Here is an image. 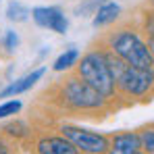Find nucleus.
<instances>
[{
	"label": "nucleus",
	"mask_w": 154,
	"mask_h": 154,
	"mask_svg": "<svg viewBox=\"0 0 154 154\" xmlns=\"http://www.w3.org/2000/svg\"><path fill=\"white\" fill-rule=\"evenodd\" d=\"M110 71H112V79L115 85L125 92L129 96H144L154 88V71L152 69H140L125 63L123 58L115 56H106Z\"/></svg>",
	"instance_id": "1"
},
{
	"label": "nucleus",
	"mask_w": 154,
	"mask_h": 154,
	"mask_svg": "<svg viewBox=\"0 0 154 154\" xmlns=\"http://www.w3.org/2000/svg\"><path fill=\"white\" fill-rule=\"evenodd\" d=\"M110 48L119 58H123L125 63L133 65V67H140V69L154 67V54L150 46L146 42H142L140 35L133 31H127V29L117 31L110 38Z\"/></svg>",
	"instance_id": "2"
},
{
	"label": "nucleus",
	"mask_w": 154,
	"mask_h": 154,
	"mask_svg": "<svg viewBox=\"0 0 154 154\" xmlns=\"http://www.w3.org/2000/svg\"><path fill=\"white\" fill-rule=\"evenodd\" d=\"M77 69H79V77L85 79L92 88H96L104 98L115 94V79H112L106 54L88 52L85 56H81V63L77 65Z\"/></svg>",
	"instance_id": "3"
},
{
	"label": "nucleus",
	"mask_w": 154,
	"mask_h": 154,
	"mask_svg": "<svg viewBox=\"0 0 154 154\" xmlns=\"http://www.w3.org/2000/svg\"><path fill=\"white\" fill-rule=\"evenodd\" d=\"M63 98L65 102L71 104L73 108L79 110H90V108H100L104 102V96L92 88L85 79L81 77H71L65 85H63Z\"/></svg>",
	"instance_id": "4"
},
{
	"label": "nucleus",
	"mask_w": 154,
	"mask_h": 154,
	"mask_svg": "<svg viewBox=\"0 0 154 154\" xmlns=\"http://www.w3.org/2000/svg\"><path fill=\"white\" fill-rule=\"evenodd\" d=\"M63 135L75 144V148L83 154H106L110 148L108 137L102 133L90 131V129H81V127H73V125H65L60 129Z\"/></svg>",
	"instance_id": "5"
},
{
	"label": "nucleus",
	"mask_w": 154,
	"mask_h": 154,
	"mask_svg": "<svg viewBox=\"0 0 154 154\" xmlns=\"http://www.w3.org/2000/svg\"><path fill=\"white\" fill-rule=\"evenodd\" d=\"M31 17H33V21L40 27L52 29V31H56V33H65L67 27H69L65 15H63V11L56 8V6H38V8L31 11Z\"/></svg>",
	"instance_id": "6"
},
{
	"label": "nucleus",
	"mask_w": 154,
	"mask_h": 154,
	"mask_svg": "<svg viewBox=\"0 0 154 154\" xmlns=\"http://www.w3.org/2000/svg\"><path fill=\"white\" fill-rule=\"evenodd\" d=\"M35 152L38 154H79V150L75 148V144L69 142L65 135L63 137L50 135V137H42L38 142Z\"/></svg>",
	"instance_id": "7"
},
{
	"label": "nucleus",
	"mask_w": 154,
	"mask_h": 154,
	"mask_svg": "<svg viewBox=\"0 0 154 154\" xmlns=\"http://www.w3.org/2000/svg\"><path fill=\"white\" fill-rule=\"evenodd\" d=\"M44 73H46V67H40V69L27 73L25 77H21V79L8 83V85L0 92V98H11V96H17V94H23V92H27V90H31V88L44 77Z\"/></svg>",
	"instance_id": "8"
},
{
	"label": "nucleus",
	"mask_w": 154,
	"mask_h": 154,
	"mask_svg": "<svg viewBox=\"0 0 154 154\" xmlns=\"http://www.w3.org/2000/svg\"><path fill=\"white\" fill-rule=\"evenodd\" d=\"M119 15H121V6H119L117 2H112V0H106V2H102V4L98 6V11L94 13L92 25L94 27H104V25H108V23H112Z\"/></svg>",
	"instance_id": "9"
},
{
	"label": "nucleus",
	"mask_w": 154,
	"mask_h": 154,
	"mask_svg": "<svg viewBox=\"0 0 154 154\" xmlns=\"http://www.w3.org/2000/svg\"><path fill=\"white\" fill-rule=\"evenodd\" d=\"M112 148H119V150H140L142 148V137H140V133H131V131L119 133V135L112 137Z\"/></svg>",
	"instance_id": "10"
},
{
	"label": "nucleus",
	"mask_w": 154,
	"mask_h": 154,
	"mask_svg": "<svg viewBox=\"0 0 154 154\" xmlns=\"http://www.w3.org/2000/svg\"><path fill=\"white\" fill-rule=\"evenodd\" d=\"M29 15H31V13H29V8L23 6L21 2H17V0L8 2V6H6V17H8V21L23 23V21H27V17H29Z\"/></svg>",
	"instance_id": "11"
},
{
	"label": "nucleus",
	"mask_w": 154,
	"mask_h": 154,
	"mask_svg": "<svg viewBox=\"0 0 154 154\" xmlns=\"http://www.w3.org/2000/svg\"><path fill=\"white\" fill-rule=\"evenodd\" d=\"M77 58H79V52H77L75 48H69V50H65L56 60H54L52 69H54V71H67L69 67H73L77 63Z\"/></svg>",
	"instance_id": "12"
},
{
	"label": "nucleus",
	"mask_w": 154,
	"mask_h": 154,
	"mask_svg": "<svg viewBox=\"0 0 154 154\" xmlns=\"http://www.w3.org/2000/svg\"><path fill=\"white\" fill-rule=\"evenodd\" d=\"M2 131H6V133L13 135V137H25L29 129H27V125L23 121H13V123H6V125L2 127Z\"/></svg>",
	"instance_id": "13"
},
{
	"label": "nucleus",
	"mask_w": 154,
	"mask_h": 154,
	"mask_svg": "<svg viewBox=\"0 0 154 154\" xmlns=\"http://www.w3.org/2000/svg\"><path fill=\"white\" fill-rule=\"evenodd\" d=\"M19 110H21V102L19 100H6V102L0 104V119L11 117V115H17Z\"/></svg>",
	"instance_id": "14"
},
{
	"label": "nucleus",
	"mask_w": 154,
	"mask_h": 154,
	"mask_svg": "<svg viewBox=\"0 0 154 154\" xmlns=\"http://www.w3.org/2000/svg\"><path fill=\"white\" fill-rule=\"evenodd\" d=\"M140 137H142V148H144L146 152L154 154V129L142 131V133H140Z\"/></svg>",
	"instance_id": "15"
},
{
	"label": "nucleus",
	"mask_w": 154,
	"mask_h": 154,
	"mask_svg": "<svg viewBox=\"0 0 154 154\" xmlns=\"http://www.w3.org/2000/svg\"><path fill=\"white\" fill-rule=\"evenodd\" d=\"M17 44H19V35L15 33V31H6V38H4V48L8 52H13L17 48Z\"/></svg>",
	"instance_id": "16"
},
{
	"label": "nucleus",
	"mask_w": 154,
	"mask_h": 154,
	"mask_svg": "<svg viewBox=\"0 0 154 154\" xmlns=\"http://www.w3.org/2000/svg\"><path fill=\"white\" fill-rule=\"evenodd\" d=\"M146 31H148V35H150L148 46H150V50H154V13L146 17Z\"/></svg>",
	"instance_id": "17"
},
{
	"label": "nucleus",
	"mask_w": 154,
	"mask_h": 154,
	"mask_svg": "<svg viewBox=\"0 0 154 154\" xmlns=\"http://www.w3.org/2000/svg\"><path fill=\"white\" fill-rule=\"evenodd\" d=\"M106 154H144V152H140V150H119V148H112V150H108Z\"/></svg>",
	"instance_id": "18"
},
{
	"label": "nucleus",
	"mask_w": 154,
	"mask_h": 154,
	"mask_svg": "<svg viewBox=\"0 0 154 154\" xmlns=\"http://www.w3.org/2000/svg\"><path fill=\"white\" fill-rule=\"evenodd\" d=\"M0 154H11V152H8V148H6L2 142H0Z\"/></svg>",
	"instance_id": "19"
},
{
	"label": "nucleus",
	"mask_w": 154,
	"mask_h": 154,
	"mask_svg": "<svg viewBox=\"0 0 154 154\" xmlns=\"http://www.w3.org/2000/svg\"><path fill=\"white\" fill-rule=\"evenodd\" d=\"M152 4H154V0H152Z\"/></svg>",
	"instance_id": "20"
},
{
	"label": "nucleus",
	"mask_w": 154,
	"mask_h": 154,
	"mask_svg": "<svg viewBox=\"0 0 154 154\" xmlns=\"http://www.w3.org/2000/svg\"><path fill=\"white\" fill-rule=\"evenodd\" d=\"M152 54H154V50H152Z\"/></svg>",
	"instance_id": "21"
}]
</instances>
